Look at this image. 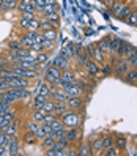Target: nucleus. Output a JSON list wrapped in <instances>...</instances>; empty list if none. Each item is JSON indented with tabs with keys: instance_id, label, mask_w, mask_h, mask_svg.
<instances>
[{
	"instance_id": "nucleus-1",
	"label": "nucleus",
	"mask_w": 137,
	"mask_h": 156,
	"mask_svg": "<svg viewBox=\"0 0 137 156\" xmlns=\"http://www.w3.org/2000/svg\"><path fill=\"white\" fill-rule=\"evenodd\" d=\"M65 128H82V122H84V115L80 111H74V109H68L66 114L61 117Z\"/></svg>"
},
{
	"instance_id": "nucleus-2",
	"label": "nucleus",
	"mask_w": 137,
	"mask_h": 156,
	"mask_svg": "<svg viewBox=\"0 0 137 156\" xmlns=\"http://www.w3.org/2000/svg\"><path fill=\"white\" fill-rule=\"evenodd\" d=\"M41 77L47 82V84H55L57 85L58 79L61 77V69L57 68V66H54V65H49L47 68H46V71L41 74Z\"/></svg>"
},
{
	"instance_id": "nucleus-3",
	"label": "nucleus",
	"mask_w": 137,
	"mask_h": 156,
	"mask_svg": "<svg viewBox=\"0 0 137 156\" xmlns=\"http://www.w3.org/2000/svg\"><path fill=\"white\" fill-rule=\"evenodd\" d=\"M87 52H88V55L91 57V60H95L96 63H99V65H104L106 60H107V55L98 48L96 44H90L88 48H87Z\"/></svg>"
},
{
	"instance_id": "nucleus-4",
	"label": "nucleus",
	"mask_w": 137,
	"mask_h": 156,
	"mask_svg": "<svg viewBox=\"0 0 137 156\" xmlns=\"http://www.w3.org/2000/svg\"><path fill=\"white\" fill-rule=\"evenodd\" d=\"M129 68H131V63L128 62L125 57H120V58L117 60V63L114 65V74H115L117 77L123 79V76L126 74L128 71H129Z\"/></svg>"
},
{
	"instance_id": "nucleus-5",
	"label": "nucleus",
	"mask_w": 137,
	"mask_h": 156,
	"mask_svg": "<svg viewBox=\"0 0 137 156\" xmlns=\"http://www.w3.org/2000/svg\"><path fill=\"white\" fill-rule=\"evenodd\" d=\"M66 139L71 142L72 147H77L82 142V128H68L66 129Z\"/></svg>"
},
{
	"instance_id": "nucleus-6",
	"label": "nucleus",
	"mask_w": 137,
	"mask_h": 156,
	"mask_svg": "<svg viewBox=\"0 0 137 156\" xmlns=\"http://www.w3.org/2000/svg\"><path fill=\"white\" fill-rule=\"evenodd\" d=\"M35 93H38L44 98H52V91H51V85L46 82L43 77H40L38 80H36V91Z\"/></svg>"
},
{
	"instance_id": "nucleus-7",
	"label": "nucleus",
	"mask_w": 137,
	"mask_h": 156,
	"mask_svg": "<svg viewBox=\"0 0 137 156\" xmlns=\"http://www.w3.org/2000/svg\"><path fill=\"white\" fill-rule=\"evenodd\" d=\"M85 104V96H69L66 99L68 109H74V111H82Z\"/></svg>"
},
{
	"instance_id": "nucleus-8",
	"label": "nucleus",
	"mask_w": 137,
	"mask_h": 156,
	"mask_svg": "<svg viewBox=\"0 0 137 156\" xmlns=\"http://www.w3.org/2000/svg\"><path fill=\"white\" fill-rule=\"evenodd\" d=\"M90 147H91V151H93V154H103V151L106 150V147H104V140H103V136L91 137V140H90Z\"/></svg>"
},
{
	"instance_id": "nucleus-9",
	"label": "nucleus",
	"mask_w": 137,
	"mask_h": 156,
	"mask_svg": "<svg viewBox=\"0 0 137 156\" xmlns=\"http://www.w3.org/2000/svg\"><path fill=\"white\" fill-rule=\"evenodd\" d=\"M21 140L24 145L27 147H33V145H40V139L35 133H30V131H24V134L21 136Z\"/></svg>"
},
{
	"instance_id": "nucleus-10",
	"label": "nucleus",
	"mask_w": 137,
	"mask_h": 156,
	"mask_svg": "<svg viewBox=\"0 0 137 156\" xmlns=\"http://www.w3.org/2000/svg\"><path fill=\"white\" fill-rule=\"evenodd\" d=\"M3 99L8 101L10 104H16V103H21L19 99V88H8L6 91H3Z\"/></svg>"
},
{
	"instance_id": "nucleus-11",
	"label": "nucleus",
	"mask_w": 137,
	"mask_h": 156,
	"mask_svg": "<svg viewBox=\"0 0 137 156\" xmlns=\"http://www.w3.org/2000/svg\"><path fill=\"white\" fill-rule=\"evenodd\" d=\"M128 142H129V137L123 133H115V147L120 151L128 150Z\"/></svg>"
},
{
	"instance_id": "nucleus-12",
	"label": "nucleus",
	"mask_w": 137,
	"mask_h": 156,
	"mask_svg": "<svg viewBox=\"0 0 137 156\" xmlns=\"http://www.w3.org/2000/svg\"><path fill=\"white\" fill-rule=\"evenodd\" d=\"M10 82H11V87H13V88H30L33 80L17 76L16 79H13V80H10Z\"/></svg>"
},
{
	"instance_id": "nucleus-13",
	"label": "nucleus",
	"mask_w": 137,
	"mask_h": 156,
	"mask_svg": "<svg viewBox=\"0 0 137 156\" xmlns=\"http://www.w3.org/2000/svg\"><path fill=\"white\" fill-rule=\"evenodd\" d=\"M85 71H87L88 77H98L99 73H101V65H99V63H96L95 60H91L88 65L85 66Z\"/></svg>"
},
{
	"instance_id": "nucleus-14",
	"label": "nucleus",
	"mask_w": 137,
	"mask_h": 156,
	"mask_svg": "<svg viewBox=\"0 0 137 156\" xmlns=\"http://www.w3.org/2000/svg\"><path fill=\"white\" fill-rule=\"evenodd\" d=\"M52 65L54 66H57V68H60L61 71L63 69H68V68H71V62L68 60V58H65L63 55H58L55 57V58H52Z\"/></svg>"
},
{
	"instance_id": "nucleus-15",
	"label": "nucleus",
	"mask_w": 137,
	"mask_h": 156,
	"mask_svg": "<svg viewBox=\"0 0 137 156\" xmlns=\"http://www.w3.org/2000/svg\"><path fill=\"white\" fill-rule=\"evenodd\" d=\"M125 6H126V2H123V0H112V2L109 3V10H111L112 16L117 17Z\"/></svg>"
},
{
	"instance_id": "nucleus-16",
	"label": "nucleus",
	"mask_w": 137,
	"mask_h": 156,
	"mask_svg": "<svg viewBox=\"0 0 137 156\" xmlns=\"http://www.w3.org/2000/svg\"><path fill=\"white\" fill-rule=\"evenodd\" d=\"M16 65H21V66H24V68H38V66H40V65H38V62L35 60V57H33V55L19 58Z\"/></svg>"
},
{
	"instance_id": "nucleus-17",
	"label": "nucleus",
	"mask_w": 137,
	"mask_h": 156,
	"mask_svg": "<svg viewBox=\"0 0 137 156\" xmlns=\"http://www.w3.org/2000/svg\"><path fill=\"white\" fill-rule=\"evenodd\" d=\"M68 98H69V95L61 87H58L55 91H52V99L55 101V103H66Z\"/></svg>"
},
{
	"instance_id": "nucleus-18",
	"label": "nucleus",
	"mask_w": 137,
	"mask_h": 156,
	"mask_svg": "<svg viewBox=\"0 0 137 156\" xmlns=\"http://www.w3.org/2000/svg\"><path fill=\"white\" fill-rule=\"evenodd\" d=\"M49 54L47 51H41L35 55V60L38 62V65H52V60H49Z\"/></svg>"
},
{
	"instance_id": "nucleus-19",
	"label": "nucleus",
	"mask_w": 137,
	"mask_h": 156,
	"mask_svg": "<svg viewBox=\"0 0 137 156\" xmlns=\"http://www.w3.org/2000/svg\"><path fill=\"white\" fill-rule=\"evenodd\" d=\"M40 125H41V123L35 122L33 118L29 117V118H27V120L24 122V131H30V133H35V134H36V131H38Z\"/></svg>"
},
{
	"instance_id": "nucleus-20",
	"label": "nucleus",
	"mask_w": 137,
	"mask_h": 156,
	"mask_svg": "<svg viewBox=\"0 0 137 156\" xmlns=\"http://www.w3.org/2000/svg\"><path fill=\"white\" fill-rule=\"evenodd\" d=\"M123 80L126 82V84H137V68L131 66L129 71L123 76Z\"/></svg>"
},
{
	"instance_id": "nucleus-21",
	"label": "nucleus",
	"mask_w": 137,
	"mask_h": 156,
	"mask_svg": "<svg viewBox=\"0 0 137 156\" xmlns=\"http://www.w3.org/2000/svg\"><path fill=\"white\" fill-rule=\"evenodd\" d=\"M46 99H47V98H44V96H41L38 93H35L33 98H32V109H40V111H43V106L46 103Z\"/></svg>"
},
{
	"instance_id": "nucleus-22",
	"label": "nucleus",
	"mask_w": 137,
	"mask_h": 156,
	"mask_svg": "<svg viewBox=\"0 0 137 156\" xmlns=\"http://www.w3.org/2000/svg\"><path fill=\"white\" fill-rule=\"evenodd\" d=\"M77 154H79V156H93V151H91L90 144L80 142V144L77 145Z\"/></svg>"
},
{
	"instance_id": "nucleus-23",
	"label": "nucleus",
	"mask_w": 137,
	"mask_h": 156,
	"mask_svg": "<svg viewBox=\"0 0 137 156\" xmlns=\"http://www.w3.org/2000/svg\"><path fill=\"white\" fill-rule=\"evenodd\" d=\"M55 144H57V140L52 139L51 136H47V137H44L43 140H40V147H41V150H44V151L54 148V147H55Z\"/></svg>"
},
{
	"instance_id": "nucleus-24",
	"label": "nucleus",
	"mask_w": 137,
	"mask_h": 156,
	"mask_svg": "<svg viewBox=\"0 0 137 156\" xmlns=\"http://www.w3.org/2000/svg\"><path fill=\"white\" fill-rule=\"evenodd\" d=\"M19 41H21V44L24 46V48H27V49H30L32 46H33V43H35V40L32 38V35H30L29 32L22 33V35L19 36Z\"/></svg>"
},
{
	"instance_id": "nucleus-25",
	"label": "nucleus",
	"mask_w": 137,
	"mask_h": 156,
	"mask_svg": "<svg viewBox=\"0 0 137 156\" xmlns=\"http://www.w3.org/2000/svg\"><path fill=\"white\" fill-rule=\"evenodd\" d=\"M103 140H104V147L109 148V147H114L115 145V133H111V131H106L103 134Z\"/></svg>"
},
{
	"instance_id": "nucleus-26",
	"label": "nucleus",
	"mask_w": 137,
	"mask_h": 156,
	"mask_svg": "<svg viewBox=\"0 0 137 156\" xmlns=\"http://www.w3.org/2000/svg\"><path fill=\"white\" fill-rule=\"evenodd\" d=\"M61 79H63V80H66V82H77V76H76V73L72 71L71 68L63 69V71H61Z\"/></svg>"
},
{
	"instance_id": "nucleus-27",
	"label": "nucleus",
	"mask_w": 137,
	"mask_h": 156,
	"mask_svg": "<svg viewBox=\"0 0 137 156\" xmlns=\"http://www.w3.org/2000/svg\"><path fill=\"white\" fill-rule=\"evenodd\" d=\"M66 111H68V106H66V103H55V107H54V114H55L57 117H63L66 114Z\"/></svg>"
},
{
	"instance_id": "nucleus-28",
	"label": "nucleus",
	"mask_w": 137,
	"mask_h": 156,
	"mask_svg": "<svg viewBox=\"0 0 137 156\" xmlns=\"http://www.w3.org/2000/svg\"><path fill=\"white\" fill-rule=\"evenodd\" d=\"M30 118H33V120L38 122V123H43L44 122V112L40 111V109H32L30 111Z\"/></svg>"
},
{
	"instance_id": "nucleus-29",
	"label": "nucleus",
	"mask_w": 137,
	"mask_h": 156,
	"mask_svg": "<svg viewBox=\"0 0 137 156\" xmlns=\"http://www.w3.org/2000/svg\"><path fill=\"white\" fill-rule=\"evenodd\" d=\"M52 139H55V140H60L61 137H65L66 136V128H58V129H52V133L49 134Z\"/></svg>"
},
{
	"instance_id": "nucleus-30",
	"label": "nucleus",
	"mask_w": 137,
	"mask_h": 156,
	"mask_svg": "<svg viewBox=\"0 0 137 156\" xmlns=\"http://www.w3.org/2000/svg\"><path fill=\"white\" fill-rule=\"evenodd\" d=\"M96 46L99 49H101L106 55L107 54H111V44H109V41H107V38H104V40H99L98 43H96Z\"/></svg>"
},
{
	"instance_id": "nucleus-31",
	"label": "nucleus",
	"mask_w": 137,
	"mask_h": 156,
	"mask_svg": "<svg viewBox=\"0 0 137 156\" xmlns=\"http://www.w3.org/2000/svg\"><path fill=\"white\" fill-rule=\"evenodd\" d=\"M131 11H132V8H131L129 5H128V3H126V6H125L123 10L120 11V14L117 16V19H118V21H126V19H128V16L131 14Z\"/></svg>"
},
{
	"instance_id": "nucleus-32",
	"label": "nucleus",
	"mask_w": 137,
	"mask_h": 156,
	"mask_svg": "<svg viewBox=\"0 0 137 156\" xmlns=\"http://www.w3.org/2000/svg\"><path fill=\"white\" fill-rule=\"evenodd\" d=\"M40 19H41V32H46V30H51V29H55V27L52 25V22L47 19V17H44V16H40Z\"/></svg>"
},
{
	"instance_id": "nucleus-33",
	"label": "nucleus",
	"mask_w": 137,
	"mask_h": 156,
	"mask_svg": "<svg viewBox=\"0 0 137 156\" xmlns=\"http://www.w3.org/2000/svg\"><path fill=\"white\" fill-rule=\"evenodd\" d=\"M44 17H47V19L52 22V25L55 27V29H58V21H60V16H58V11H54V13H49L47 16H44Z\"/></svg>"
},
{
	"instance_id": "nucleus-34",
	"label": "nucleus",
	"mask_w": 137,
	"mask_h": 156,
	"mask_svg": "<svg viewBox=\"0 0 137 156\" xmlns=\"http://www.w3.org/2000/svg\"><path fill=\"white\" fill-rule=\"evenodd\" d=\"M54 107H55V101H54L52 98H47L46 99V103L43 106V112H54Z\"/></svg>"
},
{
	"instance_id": "nucleus-35",
	"label": "nucleus",
	"mask_w": 137,
	"mask_h": 156,
	"mask_svg": "<svg viewBox=\"0 0 137 156\" xmlns=\"http://www.w3.org/2000/svg\"><path fill=\"white\" fill-rule=\"evenodd\" d=\"M43 35H44V38H47V40H54V41H57L58 32H57V29H51V30L43 32Z\"/></svg>"
},
{
	"instance_id": "nucleus-36",
	"label": "nucleus",
	"mask_w": 137,
	"mask_h": 156,
	"mask_svg": "<svg viewBox=\"0 0 137 156\" xmlns=\"http://www.w3.org/2000/svg\"><path fill=\"white\" fill-rule=\"evenodd\" d=\"M10 109H13V104H10L8 101H5V99H2L0 101V115H5Z\"/></svg>"
},
{
	"instance_id": "nucleus-37",
	"label": "nucleus",
	"mask_w": 137,
	"mask_h": 156,
	"mask_svg": "<svg viewBox=\"0 0 137 156\" xmlns=\"http://www.w3.org/2000/svg\"><path fill=\"white\" fill-rule=\"evenodd\" d=\"M126 22L129 24V25H137V8H132V11H131V14L128 16V19H126Z\"/></svg>"
},
{
	"instance_id": "nucleus-38",
	"label": "nucleus",
	"mask_w": 137,
	"mask_h": 156,
	"mask_svg": "<svg viewBox=\"0 0 137 156\" xmlns=\"http://www.w3.org/2000/svg\"><path fill=\"white\" fill-rule=\"evenodd\" d=\"M103 154H104V156H118V154H120V150H118L117 147L114 145V147H109V148H106V150L103 151Z\"/></svg>"
},
{
	"instance_id": "nucleus-39",
	"label": "nucleus",
	"mask_w": 137,
	"mask_h": 156,
	"mask_svg": "<svg viewBox=\"0 0 137 156\" xmlns=\"http://www.w3.org/2000/svg\"><path fill=\"white\" fill-rule=\"evenodd\" d=\"M43 48H44V51L51 52L54 48H55V41H54V40H47V38H44V41H43Z\"/></svg>"
},
{
	"instance_id": "nucleus-40",
	"label": "nucleus",
	"mask_w": 137,
	"mask_h": 156,
	"mask_svg": "<svg viewBox=\"0 0 137 156\" xmlns=\"http://www.w3.org/2000/svg\"><path fill=\"white\" fill-rule=\"evenodd\" d=\"M6 44H8V49H13V51H16V49H19L21 48V41H19V38L17 40H8L6 41Z\"/></svg>"
},
{
	"instance_id": "nucleus-41",
	"label": "nucleus",
	"mask_w": 137,
	"mask_h": 156,
	"mask_svg": "<svg viewBox=\"0 0 137 156\" xmlns=\"http://www.w3.org/2000/svg\"><path fill=\"white\" fill-rule=\"evenodd\" d=\"M8 88H11V82L10 80H8V79H2V80H0V91H2V93H3V91H6Z\"/></svg>"
},
{
	"instance_id": "nucleus-42",
	"label": "nucleus",
	"mask_w": 137,
	"mask_h": 156,
	"mask_svg": "<svg viewBox=\"0 0 137 156\" xmlns=\"http://www.w3.org/2000/svg\"><path fill=\"white\" fill-rule=\"evenodd\" d=\"M21 17H24V19H27V21H33V19H36V13H29V11H24V13H21Z\"/></svg>"
},
{
	"instance_id": "nucleus-43",
	"label": "nucleus",
	"mask_w": 137,
	"mask_h": 156,
	"mask_svg": "<svg viewBox=\"0 0 137 156\" xmlns=\"http://www.w3.org/2000/svg\"><path fill=\"white\" fill-rule=\"evenodd\" d=\"M55 118H57V115L54 114V112H46V114H44V122H46V123H52Z\"/></svg>"
},
{
	"instance_id": "nucleus-44",
	"label": "nucleus",
	"mask_w": 137,
	"mask_h": 156,
	"mask_svg": "<svg viewBox=\"0 0 137 156\" xmlns=\"http://www.w3.org/2000/svg\"><path fill=\"white\" fill-rule=\"evenodd\" d=\"M5 118H6L8 122H14L16 120V112L13 111V109H10V111L5 114Z\"/></svg>"
},
{
	"instance_id": "nucleus-45",
	"label": "nucleus",
	"mask_w": 137,
	"mask_h": 156,
	"mask_svg": "<svg viewBox=\"0 0 137 156\" xmlns=\"http://www.w3.org/2000/svg\"><path fill=\"white\" fill-rule=\"evenodd\" d=\"M35 5H36V13H40L46 6V0H35Z\"/></svg>"
},
{
	"instance_id": "nucleus-46",
	"label": "nucleus",
	"mask_w": 137,
	"mask_h": 156,
	"mask_svg": "<svg viewBox=\"0 0 137 156\" xmlns=\"http://www.w3.org/2000/svg\"><path fill=\"white\" fill-rule=\"evenodd\" d=\"M30 49H32L33 52H36V54L41 52V51H44V48H43V43H33V46H32Z\"/></svg>"
},
{
	"instance_id": "nucleus-47",
	"label": "nucleus",
	"mask_w": 137,
	"mask_h": 156,
	"mask_svg": "<svg viewBox=\"0 0 137 156\" xmlns=\"http://www.w3.org/2000/svg\"><path fill=\"white\" fill-rule=\"evenodd\" d=\"M36 136H38V139H40V140H43L44 137H47V134H46V131L41 128V125H40V128H38V131H36Z\"/></svg>"
},
{
	"instance_id": "nucleus-48",
	"label": "nucleus",
	"mask_w": 137,
	"mask_h": 156,
	"mask_svg": "<svg viewBox=\"0 0 137 156\" xmlns=\"http://www.w3.org/2000/svg\"><path fill=\"white\" fill-rule=\"evenodd\" d=\"M0 156H10V153H8V147H6V145H0Z\"/></svg>"
},
{
	"instance_id": "nucleus-49",
	"label": "nucleus",
	"mask_w": 137,
	"mask_h": 156,
	"mask_svg": "<svg viewBox=\"0 0 137 156\" xmlns=\"http://www.w3.org/2000/svg\"><path fill=\"white\" fill-rule=\"evenodd\" d=\"M55 0H46V5H55Z\"/></svg>"
},
{
	"instance_id": "nucleus-50",
	"label": "nucleus",
	"mask_w": 137,
	"mask_h": 156,
	"mask_svg": "<svg viewBox=\"0 0 137 156\" xmlns=\"http://www.w3.org/2000/svg\"><path fill=\"white\" fill-rule=\"evenodd\" d=\"M99 2H101V3H106V5H109V3L112 2V0H99Z\"/></svg>"
},
{
	"instance_id": "nucleus-51",
	"label": "nucleus",
	"mask_w": 137,
	"mask_h": 156,
	"mask_svg": "<svg viewBox=\"0 0 137 156\" xmlns=\"http://www.w3.org/2000/svg\"><path fill=\"white\" fill-rule=\"evenodd\" d=\"M3 2H5V0H0V6H2V5H3Z\"/></svg>"
},
{
	"instance_id": "nucleus-52",
	"label": "nucleus",
	"mask_w": 137,
	"mask_h": 156,
	"mask_svg": "<svg viewBox=\"0 0 137 156\" xmlns=\"http://www.w3.org/2000/svg\"><path fill=\"white\" fill-rule=\"evenodd\" d=\"M0 21H2V13H0Z\"/></svg>"
},
{
	"instance_id": "nucleus-53",
	"label": "nucleus",
	"mask_w": 137,
	"mask_h": 156,
	"mask_svg": "<svg viewBox=\"0 0 137 156\" xmlns=\"http://www.w3.org/2000/svg\"><path fill=\"white\" fill-rule=\"evenodd\" d=\"M135 27H137V25H135Z\"/></svg>"
}]
</instances>
